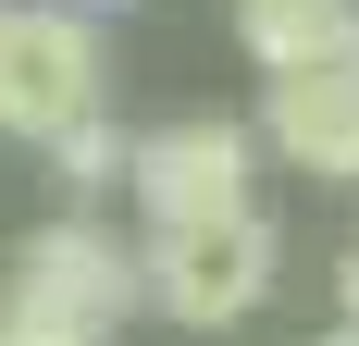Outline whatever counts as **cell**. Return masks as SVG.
<instances>
[{
  "label": "cell",
  "mask_w": 359,
  "mask_h": 346,
  "mask_svg": "<svg viewBox=\"0 0 359 346\" xmlns=\"http://www.w3.org/2000/svg\"><path fill=\"white\" fill-rule=\"evenodd\" d=\"M0 321L50 346H111L137 321V235H111L100 210H50L0 247Z\"/></svg>",
  "instance_id": "cell-1"
},
{
  "label": "cell",
  "mask_w": 359,
  "mask_h": 346,
  "mask_svg": "<svg viewBox=\"0 0 359 346\" xmlns=\"http://www.w3.org/2000/svg\"><path fill=\"white\" fill-rule=\"evenodd\" d=\"M273 284H285V223L273 210L137 235V310H161L174 334H236V321L273 310Z\"/></svg>",
  "instance_id": "cell-2"
},
{
  "label": "cell",
  "mask_w": 359,
  "mask_h": 346,
  "mask_svg": "<svg viewBox=\"0 0 359 346\" xmlns=\"http://www.w3.org/2000/svg\"><path fill=\"white\" fill-rule=\"evenodd\" d=\"M111 111V37L74 0H0V137L50 148L62 124Z\"/></svg>",
  "instance_id": "cell-3"
},
{
  "label": "cell",
  "mask_w": 359,
  "mask_h": 346,
  "mask_svg": "<svg viewBox=\"0 0 359 346\" xmlns=\"http://www.w3.org/2000/svg\"><path fill=\"white\" fill-rule=\"evenodd\" d=\"M124 198H137V235L260 210V137H248V111H174V124L124 137Z\"/></svg>",
  "instance_id": "cell-4"
},
{
  "label": "cell",
  "mask_w": 359,
  "mask_h": 346,
  "mask_svg": "<svg viewBox=\"0 0 359 346\" xmlns=\"http://www.w3.org/2000/svg\"><path fill=\"white\" fill-rule=\"evenodd\" d=\"M248 137H260V161H273V173H310V186H359V62H347V50L273 62V74H260Z\"/></svg>",
  "instance_id": "cell-5"
},
{
  "label": "cell",
  "mask_w": 359,
  "mask_h": 346,
  "mask_svg": "<svg viewBox=\"0 0 359 346\" xmlns=\"http://www.w3.org/2000/svg\"><path fill=\"white\" fill-rule=\"evenodd\" d=\"M236 37L260 50V74H273V62H310V50L347 37V0H236Z\"/></svg>",
  "instance_id": "cell-6"
},
{
  "label": "cell",
  "mask_w": 359,
  "mask_h": 346,
  "mask_svg": "<svg viewBox=\"0 0 359 346\" xmlns=\"http://www.w3.org/2000/svg\"><path fill=\"white\" fill-rule=\"evenodd\" d=\"M37 161H50V186H62V198H111V186H124V124H111V111H87V124H62V137L37 148Z\"/></svg>",
  "instance_id": "cell-7"
},
{
  "label": "cell",
  "mask_w": 359,
  "mask_h": 346,
  "mask_svg": "<svg viewBox=\"0 0 359 346\" xmlns=\"http://www.w3.org/2000/svg\"><path fill=\"white\" fill-rule=\"evenodd\" d=\"M334 321H359V247L334 260Z\"/></svg>",
  "instance_id": "cell-8"
},
{
  "label": "cell",
  "mask_w": 359,
  "mask_h": 346,
  "mask_svg": "<svg viewBox=\"0 0 359 346\" xmlns=\"http://www.w3.org/2000/svg\"><path fill=\"white\" fill-rule=\"evenodd\" d=\"M310 346H359V321H323V334H310Z\"/></svg>",
  "instance_id": "cell-9"
},
{
  "label": "cell",
  "mask_w": 359,
  "mask_h": 346,
  "mask_svg": "<svg viewBox=\"0 0 359 346\" xmlns=\"http://www.w3.org/2000/svg\"><path fill=\"white\" fill-rule=\"evenodd\" d=\"M334 50H347V62H359V0H347V37H334Z\"/></svg>",
  "instance_id": "cell-10"
},
{
  "label": "cell",
  "mask_w": 359,
  "mask_h": 346,
  "mask_svg": "<svg viewBox=\"0 0 359 346\" xmlns=\"http://www.w3.org/2000/svg\"><path fill=\"white\" fill-rule=\"evenodd\" d=\"M0 346H50V334H13V321H0Z\"/></svg>",
  "instance_id": "cell-11"
},
{
  "label": "cell",
  "mask_w": 359,
  "mask_h": 346,
  "mask_svg": "<svg viewBox=\"0 0 359 346\" xmlns=\"http://www.w3.org/2000/svg\"><path fill=\"white\" fill-rule=\"evenodd\" d=\"M74 13H124V0H74Z\"/></svg>",
  "instance_id": "cell-12"
}]
</instances>
